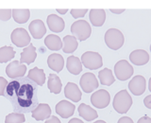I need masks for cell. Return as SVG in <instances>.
<instances>
[{
    "instance_id": "83f0119b",
    "label": "cell",
    "mask_w": 151,
    "mask_h": 123,
    "mask_svg": "<svg viewBox=\"0 0 151 123\" xmlns=\"http://www.w3.org/2000/svg\"><path fill=\"white\" fill-rule=\"evenodd\" d=\"M14 56H15V52L12 46H4L0 47V64L8 63L9 61H12Z\"/></svg>"
},
{
    "instance_id": "cb8c5ba5",
    "label": "cell",
    "mask_w": 151,
    "mask_h": 123,
    "mask_svg": "<svg viewBox=\"0 0 151 123\" xmlns=\"http://www.w3.org/2000/svg\"><path fill=\"white\" fill-rule=\"evenodd\" d=\"M78 43L75 36L66 35L63 40V50L64 53H73L78 48Z\"/></svg>"
},
{
    "instance_id": "2e32d148",
    "label": "cell",
    "mask_w": 151,
    "mask_h": 123,
    "mask_svg": "<svg viewBox=\"0 0 151 123\" xmlns=\"http://www.w3.org/2000/svg\"><path fill=\"white\" fill-rule=\"evenodd\" d=\"M89 18L91 24L94 27H102L106 21V12L103 9H92Z\"/></svg>"
},
{
    "instance_id": "74e56055",
    "label": "cell",
    "mask_w": 151,
    "mask_h": 123,
    "mask_svg": "<svg viewBox=\"0 0 151 123\" xmlns=\"http://www.w3.org/2000/svg\"><path fill=\"white\" fill-rule=\"evenodd\" d=\"M57 12L60 14H65L68 12V9H57Z\"/></svg>"
},
{
    "instance_id": "7402d4cb",
    "label": "cell",
    "mask_w": 151,
    "mask_h": 123,
    "mask_svg": "<svg viewBox=\"0 0 151 123\" xmlns=\"http://www.w3.org/2000/svg\"><path fill=\"white\" fill-rule=\"evenodd\" d=\"M12 16L18 24H25L30 17V11L28 9H12Z\"/></svg>"
},
{
    "instance_id": "836d02e7",
    "label": "cell",
    "mask_w": 151,
    "mask_h": 123,
    "mask_svg": "<svg viewBox=\"0 0 151 123\" xmlns=\"http://www.w3.org/2000/svg\"><path fill=\"white\" fill-rule=\"evenodd\" d=\"M144 103L146 108L151 109V95H148V96L145 97V98L144 99Z\"/></svg>"
},
{
    "instance_id": "484cf974",
    "label": "cell",
    "mask_w": 151,
    "mask_h": 123,
    "mask_svg": "<svg viewBox=\"0 0 151 123\" xmlns=\"http://www.w3.org/2000/svg\"><path fill=\"white\" fill-rule=\"evenodd\" d=\"M47 87L53 94H60L63 87V83L60 77L56 74H49L48 82H47Z\"/></svg>"
},
{
    "instance_id": "52a82bcc",
    "label": "cell",
    "mask_w": 151,
    "mask_h": 123,
    "mask_svg": "<svg viewBox=\"0 0 151 123\" xmlns=\"http://www.w3.org/2000/svg\"><path fill=\"white\" fill-rule=\"evenodd\" d=\"M111 101V96L107 90L100 89L98 91H96L91 97V102L93 106L98 109L106 108Z\"/></svg>"
},
{
    "instance_id": "d6a6232c",
    "label": "cell",
    "mask_w": 151,
    "mask_h": 123,
    "mask_svg": "<svg viewBox=\"0 0 151 123\" xmlns=\"http://www.w3.org/2000/svg\"><path fill=\"white\" fill-rule=\"evenodd\" d=\"M45 123H60V120L59 119L58 117H56V116H49L48 118H46Z\"/></svg>"
},
{
    "instance_id": "30bf717a",
    "label": "cell",
    "mask_w": 151,
    "mask_h": 123,
    "mask_svg": "<svg viewBox=\"0 0 151 123\" xmlns=\"http://www.w3.org/2000/svg\"><path fill=\"white\" fill-rule=\"evenodd\" d=\"M129 91L135 96H141L145 92L146 82L144 76L137 75L132 79L129 83Z\"/></svg>"
},
{
    "instance_id": "ac0fdd59",
    "label": "cell",
    "mask_w": 151,
    "mask_h": 123,
    "mask_svg": "<svg viewBox=\"0 0 151 123\" xmlns=\"http://www.w3.org/2000/svg\"><path fill=\"white\" fill-rule=\"evenodd\" d=\"M36 57H37L36 47L30 43V44L27 46L25 48H24V50L21 52L20 63L30 64L32 63H34V61L36 60Z\"/></svg>"
},
{
    "instance_id": "3957f363",
    "label": "cell",
    "mask_w": 151,
    "mask_h": 123,
    "mask_svg": "<svg viewBox=\"0 0 151 123\" xmlns=\"http://www.w3.org/2000/svg\"><path fill=\"white\" fill-rule=\"evenodd\" d=\"M71 32H72L73 36L77 38V40L83 42L91 36L92 28L87 21L78 20L72 24V26H71Z\"/></svg>"
},
{
    "instance_id": "4dcf8cb0",
    "label": "cell",
    "mask_w": 151,
    "mask_h": 123,
    "mask_svg": "<svg viewBox=\"0 0 151 123\" xmlns=\"http://www.w3.org/2000/svg\"><path fill=\"white\" fill-rule=\"evenodd\" d=\"M12 17V9H0V20L9 21Z\"/></svg>"
},
{
    "instance_id": "e0dca14e",
    "label": "cell",
    "mask_w": 151,
    "mask_h": 123,
    "mask_svg": "<svg viewBox=\"0 0 151 123\" xmlns=\"http://www.w3.org/2000/svg\"><path fill=\"white\" fill-rule=\"evenodd\" d=\"M129 60L135 65H144L149 62V54L144 49H136L130 53Z\"/></svg>"
},
{
    "instance_id": "f35d334b",
    "label": "cell",
    "mask_w": 151,
    "mask_h": 123,
    "mask_svg": "<svg viewBox=\"0 0 151 123\" xmlns=\"http://www.w3.org/2000/svg\"><path fill=\"white\" fill-rule=\"evenodd\" d=\"M69 123H83V121L78 119V118H72V119L69 121Z\"/></svg>"
},
{
    "instance_id": "9c48e42d",
    "label": "cell",
    "mask_w": 151,
    "mask_h": 123,
    "mask_svg": "<svg viewBox=\"0 0 151 123\" xmlns=\"http://www.w3.org/2000/svg\"><path fill=\"white\" fill-rule=\"evenodd\" d=\"M26 72H27V66L16 60L9 63L6 67V74L11 79L23 77V76H25Z\"/></svg>"
},
{
    "instance_id": "44dd1931",
    "label": "cell",
    "mask_w": 151,
    "mask_h": 123,
    "mask_svg": "<svg viewBox=\"0 0 151 123\" xmlns=\"http://www.w3.org/2000/svg\"><path fill=\"white\" fill-rule=\"evenodd\" d=\"M66 68L71 74L78 75L82 71V63L78 57L69 56L66 61Z\"/></svg>"
},
{
    "instance_id": "7a4b0ae2",
    "label": "cell",
    "mask_w": 151,
    "mask_h": 123,
    "mask_svg": "<svg viewBox=\"0 0 151 123\" xmlns=\"http://www.w3.org/2000/svg\"><path fill=\"white\" fill-rule=\"evenodd\" d=\"M105 43L109 48L118 50L124 45L125 38L123 33L117 28H110L105 33Z\"/></svg>"
},
{
    "instance_id": "1f68e13d",
    "label": "cell",
    "mask_w": 151,
    "mask_h": 123,
    "mask_svg": "<svg viewBox=\"0 0 151 123\" xmlns=\"http://www.w3.org/2000/svg\"><path fill=\"white\" fill-rule=\"evenodd\" d=\"M7 85H8L7 80L3 77H0V96H4V91L6 89Z\"/></svg>"
},
{
    "instance_id": "f546056e",
    "label": "cell",
    "mask_w": 151,
    "mask_h": 123,
    "mask_svg": "<svg viewBox=\"0 0 151 123\" xmlns=\"http://www.w3.org/2000/svg\"><path fill=\"white\" fill-rule=\"evenodd\" d=\"M88 9H73L70 11L71 15L74 18H80V17H84L85 14L87 13Z\"/></svg>"
},
{
    "instance_id": "5b68a950",
    "label": "cell",
    "mask_w": 151,
    "mask_h": 123,
    "mask_svg": "<svg viewBox=\"0 0 151 123\" xmlns=\"http://www.w3.org/2000/svg\"><path fill=\"white\" fill-rule=\"evenodd\" d=\"M133 67L127 60L118 61L114 65V74L116 78L122 82L129 80L133 75Z\"/></svg>"
},
{
    "instance_id": "f1b7e54d",
    "label": "cell",
    "mask_w": 151,
    "mask_h": 123,
    "mask_svg": "<svg viewBox=\"0 0 151 123\" xmlns=\"http://www.w3.org/2000/svg\"><path fill=\"white\" fill-rule=\"evenodd\" d=\"M26 121V117L24 114H18V113H12L8 115L5 118L6 123H24Z\"/></svg>"
},
{
    "instance_id": "ab89813d",
    "label": "cell",
    "mask_w": 151,
    "mask_h": 123,
    "mask_svg": "<svg viewBox=\"0 0 151 123\" xmlns=\"http://www.w3.org/2000/svg\"><path fill=\"white\" fill-rule=\"evenodd\" d=\"M94 123H105L104 120H97V121H94Z\"/></svg>"
},
{
    "instance_id": "6da1fadb",
    "label": "cell",
    "mask_w": 151,
    "mask_h": 123,
    "mask_svg": "<svg viewBox=\"0 0 151 123\" xmlns=\"http://www.w3.org/2000/svg\"><path fill=\"white\" fill-rule=\"evenodd\" d=\"M132 105V98L127 90H121L113 98L112 106L118 114H127Z\"/></svg>"
},
{
    "instance_id": "ba28073f",
    "label": "cell",
    "mask_w": 151,
    "mask_h": 123,
    "mask_svg": "<svg viewBox=\"0 0 151 123\" xmlns=\"http://www.w3.org/2000/svg\"><path fill=\"white\" fill-rule=\"evenodd\" d=\"M80 87H81L82 91L85 93H91L94 90H96L98 88V80L94 76V74L91 72L84 73L79 80Z\"/></svg>"
},
{
    "instance_id": "ffe728a7",
    "label": "cell",
    "mask_w": 151,
    "mask_h": 123,
    "mask_svg": "<svg viewBox=\"0 0 151 123\" xmlns=\"http://www.w3.org/2000/svg\"><path fill=\"white\" fill-rule=\"evenodd\" d=\"M78 111L79 116H81L84 120L89 121V122L94 120L98 116L97 112L94 110V109H93L91 106H89L85 103L80 104L78 108Z\"/></svg>"
},
{
    "instance_id": "d4e9b609",
    "label": "cell",
    "mask_w": 151,
    "mask_h": 123,
    "mask_svg": "<svg viewBox=\"0 0 151 123\" xmlns=\"http://www.w3.org/2000/svg\"><path fill=\"white\" fill-rule=\"evenodd\" d=\"M45 45L48 49L58 51L60 48H63V41L60 38L54 34H49L45 37Z\"/></svg>"
},
{
    "instance_id": "7c38bea8",
    "label": "cell",
    "mask_w": 151,
    "mask_h": 123,
    "mask_svg": "<svg viewBox=\"0 0 151 123\" xmlns=\"http://www.w3.org/2000/svg\"><path fill=\"white\" fill-rule=\"evenodd\" d=\"M28 30H29L32 37L34 39H38V40L44 37L46 32V27L45 23L42 20H40V19L33 20L29 24V26H28Z\"/></svg>"
},
{
    "instance_id": "4fadbf2b",
    "label": "cell",
    "mask_w": 151,
    "mask_h": 123,
    "mask_svg": "<svg viewBox=\"0 0 151 123\" xmlns=\"http://www.w3.org/2000/svg\"><path fill=\"white\" fill-rule=\"evenodd\" d=\"M31 116L38 121L45 120L51 116V108L47 103H40L31 112Z\"/></svg>"
},
{
    "instance_id": "8992f818",
    "label": "cell",
    "mask_w": 151,
    "mask_h": 123,
    "mask_svg": "<svg viewBox=\"0 0 151 123\" xmlns=\"http://www.w3.org/2000/svg\"><path fill=\"white\" fill-rule=\"evenodd\" d=\"M11 39L13 45L18 47H26L30 44V36L28 32L23 27L15 28L11 35Z\"/></svg>"
},
{
    "instance_id": "4316f807",
    "label": "cell",
    "mask_w": 151,
    "mask_h": 123,
    "mask_svg": "<svg viewBox=\"0 0 151 123\" xmlns=\"http://www.w3.org/2000/svg\"><path fill=\"white\" fill-rule=\"evenodd\" d=\"M98 78L100 80V83L106 86H111V85L115 82V78L112 74V71L109 68H104L98 72Z\"/></svg>"
},
{
    "instance_id": "8fae6325",
    "label": "cell",
    "mask_w": 151,
    "mask_h": 123,
    "mask_svg": "<svg viewBox=\"0 0 151 123\" xmlns=\"http://www.w3.org/2000/svg\"><path fill=\"white\" fill-rule=\"evenodd\" d=\"M55 110L56 113L63 118H68L74 115L76 106L73 103H71L67 101H60L56 105Z\"/></svg>"
},
{
    "instance_id": "8d00e7d4",
    "label": "cell",
    "mask_w": 151,
    "mask_h": 123,
    "mask_svg": "<svg viewBox=\"0 0 151 123\" xmlns=\"http://www.w3.org/2000/svg\"><path fill=\"white\" fill-rule=\"evenodd\" d=\"M110 12L115 14H121L125 12V9H110Z\"/></svg>"
},
{
    "instance_id": "5bb4252c",
    "label": "cell",
    "mask_w": 151,
    "mask_h": 123,
    "mask_svg": "<svg viewBox=\"0 0 151 123\" xmlns=\"http://www.w3.org/2000/svg\"><path fill=\"white\" fill-rule=\"evenodd\" d=\"M64 95L66 98L70 99L74 102H78L81 99V91L78 86L74 82H68L64 87Z\"/></svg>"
},
{
    "instance_id": "d590c367",
    "label": "cell",
    "mask_w": 151,
    "mask_h": 123,
    "mask_svg": "<svg viewBox=\"0 0 151 123\" xmlns=\"http://www.w3.org/2000/svg\"><path fill=\"white\" fill-rule=\"evenodd\" d=\"M137 122L138 123H151V118L147 116H145L143 117H141Z\"/></svg>"
},
{
    "instance_id": "277c9868",
    "label": "cell",
    "mask_w": 151,
    "mask_h": 123,
    "mask_svg": "<svg viewBox=\"0 0 151 123\" xmlns=\"http://www.w3.org/2000/svg\"><path fill=\"white\" fill-rule=\"evenodd\" d=\"M82 64L90 70H96L100 68L103 65L101 55L94 51H86L81 56Z\"/></svg>"
},
{
    "instance_id": "603a6c76",
    "label": "cell",
    "mask_w": 151,
    "mask_h": 123,
    "mask_svg": "<svg viewBox=\"0 0 151 123\" xmlns=\"http://www.w3.org/2000/svg\"><path fill=\"white\" fill-rule=\"evenodd\" d=\"M28 79H30L31 80H33L35 83H37L40 86H42L45 83V74L44 69L38 68V67H34L29 70L27 75Z\"/></svg>"
},
{
    "instance_id": "e575fe53",
    "label": "cell",
    "mask_w": 151,
    "mask_h": 123,
    "mask_svg": "<svg viewBox=\"0 0 151 123\" xmlns=\"http://www.w3.org/2000/svg\"><path fill=\"white\" fill-rule=\"evenodd\" d=\"M117 122H118V123H133V120H132L130 117L123 116V117H121L120 119L118 120Z\"/></svg>"
},
{
    "instance_id": "9a60e30c",
    "label": "cell",
    "mask_w": 151,
    "mask_h": 123,
    "mask_svg": "<svg viewBox=\"0 0 151 123\" xmlns=\"http://www.w3.org/2000/svg\"><path fill=\"white\" fill-rule=\"evenodd\" d=\"M46 23L48 25L49 30L56 33L63 31L65 27L64 20L61 17L56 15V14H50V15L47 16Z\"/></svg>"
},
{
    "instance_id": "d6986e66",
    "label": "cell",
    "mask_w": 151,
    "mask_h": 123,
    "mask_svg": "<svg viewBox=\"0 0 151 123\" xmlns=\"http://www.w3.org/2000/svg\"><path fill=\"white\" fill-rule=\"evenodd\" d=\"M47 64H48V67L50 69H52L57 73H59L63 69L64 59L60 54L53 53L49 55L48 58H47Z\"/></svg>"
}]
</instances>
